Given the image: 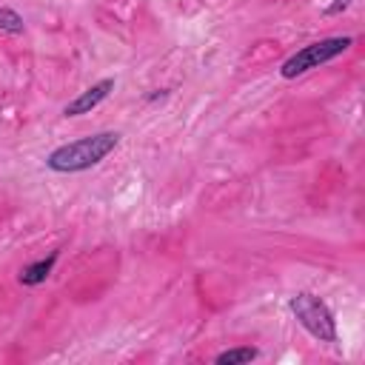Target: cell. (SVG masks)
<instances>
[{"label": "cell", "instance_id": "obj_3", "mask_svg": "<svg viewBox=\"0 0 365 365\" xmlns=\"http://www.w3.org/2000/svg\"><path fill=\"white\" fill-rule=\"evenodd\" d=\"M354 46V37H325V40H317V43H308L302 46L299 51H294L282 66H279V74L285 80H294L311 68H319L331 60H336L339 54H345L348 48Z\"/></svg>", "mask_w": 365, "mask_h": 365}, {"label": "cell", "instance_id": "obj_2", "mask_svg": "<svg viewBox=\"0 0 365 365\" xmlns=\"http://www.w3.org/2000/svg\"><path fill=\"white\" fill-rule=\"evenodd\" d=\"M288 308L291 314L297 317V322L319 342H328V345H336L339 342V331H336V319H334V311L328 308L325 299H319L317 294L311 291H299L288 299Z\"/></svg>", "mask_w": 365, "mask_h": 365}, {"label": "cell", "instance_id": "obj_1", "mask_svg": "<svg viewBox=\"0 0 365 365\" xmlns=\"http://www.w3.org/2000/svg\"><path fill=\"white\" fill-rule=\"evenodd\" d=\"M120 143V131H97L88 137H80L74 143H66L60 148H54L46 157V165L57 174H77L86 171L97 163H103Z\"/></svg>", "mask_w": 365, "mask_h": 365}, {"label": "cell", "instance_id": "obj_5", "mask_svg": "<svg viewBox=\"0 0 365 365\" xmlns=\"http://www.w3.org/2000/svg\"><path fill=\"white\" fill-rule=\"evenodd\" d=\"M57 257H60V251H51L48 257H43V259H34V262H29V265H23V268H20V274H17V279H20V285H26V288H34V285H43V282L48 279V274H51V268H54V262H57Z\"/></svg>", "mask_w": 365, "mask_h": 365}, {"label": "cell", "instance_id": "obj_4", "mask_svg": "<svg viewBox=\"0 0 365 365\" xmlns=\"http://www.w3.org/2000/svg\"><path fill=\"white\" fill-rule=\"evenodd\" d=\"M114 91V77H106V80H100V83H94V86H88L80 97H74L71 103H66V108H63V114L66 117H80V114H88L91 108H97L108 94Z\"/></svg>", "mask_w": 365, "mask_h": 365}, {"label": "cell", "instance_id": "obj_8", "mask_svg": "<svg viewBox=\"0 0 365 365\" xmlns=\"http://www.w3.org/2000/svg\"><path fill=\"white\" fill-rule=\"evenodd\" d=\"M351 3H354V0H334L331 6H325V14H328V17H331V14H339V11H345Z\"/></svg>", "mask_w": 365, "mask_h": 365}, {"label": "cell", "instance_id": "obj_7", "mask_svg": "<svg viewBox=\"0 0 365 365\" xmlns=\"http://www.w3.org/2000/svg\"><path fill=\"white\" fill-rule=\"evenodd\" d=\"M23 29H26L23 17L11 6H0V31H6V34H23Z\"/></svg>", "mask_w": 365, "mask_h": 365}, {"label": "cell", "instance_id": "obj_6", "mask_svg": "<svg viewBox=\"0 0 365 365\" xmlns=\"http://www.w3.org/2000/svg\"><path fill=\"white\" fill-rule=\"evenodd\" d=\"M257 356H259L257 348H251V345H240V348H228V351L217 354L214 362H217V365H240V362H251V359H257Z\"/></svg>", "mask_w": 365, "mask_h": 365}]
</instances>
